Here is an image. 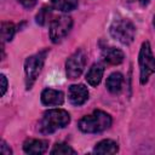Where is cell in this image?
Returning <instances> with one entry per match:
<instances>
[{"mask_svg":"<svg viewBox=\"0 0 155 155\" xmlns=\"http://www.w3.org/2000/svg\"><path fill=\"white\" fill-rule=\"evenodd\" d=\"M50 16H51V8L50 7H42L39 11V13L36 15V23L40 25H45Z\"/></svg>","mask_w":155,"mask_h":155,"instance_id":"ac0fdd59","label":"cell"},{"mask_svg":"<svg viewBox=\"0 0 155 155\" xmlns=\"http://www.w3.org/2000/svg\"><path fill=\"white\" fill-rule=\"evenodd\" d=\"M0 154H2V155H11L12 154L11 148L6 144L5 140H1V143H0Z\"/></svg>","mask_w":155,"mask_h":155,"instance_id":"d6986e66","label":"cell"},{"mask_svg":"<svg viewBox=\"0 0 155 155\" xmlns=\"http://www.w3.org/2000/svg\"><path fill=\"white\" fill-rule=\"evenodd\" d=\"M41 103L47 107H57L62 105L64 102V93L58 90L53 88H45L41 92Z\"/></svg>","mask_w":155,"mask_h":155,"instance_id":"9c48e42d","label":"cell"},{"mask_svg":"<svg viewBox=\"0 0 155 155\" xmlns=\"http://www.w3.org/2000/svg\"><path fill=\"white\" fill-rule=\"evenodd\" d=\"M104 74V67L101 63H94L91 65V68L87 70L86 73V81L91 85V86H97L99 85V82L102 81Z\"/></svg>","mask_w":155,"mask_h":155,"instance_id":"7c38bea8","label":"cell"},{"mask_svg":"<svg viewBox=\"0 0 155 155\" xmlns=\"http://www.w3.org/2000/svg\"><path fill=\"white\" fill-rule=\"evenodd\" d=\"M119 151V145L111 139H103L98 142L93 149L96 154H116Z\"/></svg>","mask_w":155,"mask_h":155,"instance_id":"5bb4252c","label":"cell"},{"mask_svg":"<svg viewBox=\"0 0 155 155\" xmlns=\"http://www.w3.org/2000/svg\"><path fill=\"white\" fill-rule=\"evenodd\" d=\"M138 64H139V81L142 85H144L148 82L150 75L155 73V57L153 54L149 41H144L140 46Z\"/></svg>","mask_w":155,"mask_h":155,"instance_id":"277c9868","label":"cell"},{"mask_svg":"<svg viewBox=\"0 0 155 155\" xmlns=\"http://www.w3.org/2000/svg\"><path fill=\"white\" fill-rule=\"evenodd\" d=\"M73 27V18L67 15L56 17L50 24V39L53 44L61 42L70 31Z\"/></svg>","mask_w":155,"mask_h":155,"instance_id":"8992f818","label":"cell"},{"mask_svg":"<svg viewBox=\"0 0 155 155\" xmlns=\"http://www.w3.org/2000/svg\"><path fill=\"white\" fill-rule=\"evenodd\" d=\"M122 84H124V76L119 71H115V73H111L108 79H107V82H105V86H107V90L110 92V93H119L121 90H122Z\"/></svg>","mask_w":155,"mask_h":155,"instance_id":"4fadbf2b","label":"cell"},{"mask_svg":"<svg viewBox=\"0 0 155 155\" xmlns=\"http://www.w3.org/2000/svg\"><path fill=\"white\" fill-rule=\"evenodd\" d=\"M52 7L61 12H70L78 7L79 0H51Z\"/></svg>","mask_w":155,"mask_h":155,"instance_id":"9a60e30c","label":"cell"},{"mask_svg":"<svg viewBox=\"0 0 155 155\" xmlns=\"http://www.w3.org/2000/svg\"><path fill=\"white\" fill-rule=\"evenodd\" d=\"M110 35L122 45H130L136 36V27L128 19H116L110 25Z\"/></svg>","mask_w":155,"mask_h":155,"instance_id":"5b68a950","label":"cell"},{"mask_svg":"<svg viewBox=\"0 0 155 155\" xmlns=\"http://www.w3.org/2000/svg\"><path fill=\"white\" fill-rule=\"evenodd\" d=\"M51 154H58V155H68V154H76V151L65 143H57L53 145V148L50 151Z\"/></svg>","mask_w":155,"mask_h":155,"instance_id":"e0dca14e","label":"cell"},{"mask_svg":"<svg viewBox=\"0 0 155 155\" xmlns=\"http://www.w3.org/2000/svg\"><path fill=\"white\" fill-rule=\"evenodd\" d=\"M102 57L104 59V62H107L108 64H111V65H117L120 63L124 62V58H125V54L124 52L120 50V48H116V47H105L103 48L102 51Z\"/></svg>","mask_w":155,"mask_h":155,"instance_id":"8fae6325","label":"cell"},{"mask_svg":"<svg viewBox=\"0 0 155 155\" xmlns=\"http://www.w3.org/2000/svg\"><path fill=\"white\" fill-rule=\"evenodd\" d=\"M86 64V53L82 50L75 51L65 61V74L68 79H78L84 71Z\"/></svg>","mask_w":155,"mask_h":155,"instance_id":"52a82bcc","label":"cell"},{"mask_svg":"<svg viewBox=\"0 0 155 155\" xmlns=\"http://www.w3.org/2000/svg\"><path fill=\"white\" fill-rule=\"evenodd\" d=\"M23 7H25V8H31V7H34L35 5H36V2H38V0H17Z\"/></svg>","mask_w":155,"mask_h":155,"instance_id":"ffe728a7","label":"cell"},{"mask_svg":"<svg viewBox=\"0 0 155 155\" xmlns=\"http://www.w3.org/2000/svg\"><path fill=\"white\" fill-rule=\"evenodd\" d=\"M15 33H16V27L13 25V23L4 22L1 24V39H2V41H11Z\"/></svg>","mask_w":155,"mask_h":155,"instance_id":"2e32d148","label":"cell"},{"mask_svg":"<svg viewBox=\"0 0 155 155\" xmlns=\"http://www.w3.org/2000/svg\"><path fill=\"white\" fill-rule=\"evenodd\" d=\"M138 1H139V4H140L142 6H147L151 0H138Z\"/></svg>","mask_w":155,"mask_h":155,"instance_id":"7402d4cb","label":"cell"},{"mask_svg":"<svg viewBox=\"0 0 155 155\" xmlns=\"http://www.w3.org/2000/svg\"><path fill=\"white\" fill-rule=\"evenodd\" d=\"M153 24H154V27H155V16H154V19H153Z\"/></svg>","mask_w":155,"mask_h":155,"instance_id":"603a6c76","label":"cell"},{"mask_svg":"<svg viewBox=\"0 0 155 155\" xmlns=\"http://www.w3.org/2000/svg\"><path fill=\"white\" fill-rule=\"evenodd\" d=\"M0 80H1V96H4L6 93V90H7V79L4 74H1Z\"/></svg>","mask_w":155,"mask_h":155,"instance_id":"44dd1931","label":"cell"},{"mask_svg":"<svg viewBox=\"0 0 155 155\" xmlns=\"http://www.w3.org/2000/svg\"><path fill=\"white\" fill-rule=\"evenodd\" d=\"M48 50H42L25 59L24 63V73H25V87L27 90H30L34 82L36 81L38 76L40 75L44 63L46 61Z\"/></svg>","mask_w":155,"mask_h":155,"instance_id":"3957f363","label":"cell"},{"mask_svg":"<svg viewBox=\"0 0 155 155\" xmlns=\"http://www.w3.org/2000/svg\"><path fill=\"white\" fill-rule=\"evenodd\" d=\"M48 148V142L44 139H28L23 143V150L27 154L41 155Z\"/></svg>","mask_w":155,"mask_h":155,"instance_id":"30bf717a","label":"cell"},{"mask_svg":"<svg viewBox=\"0 0 155 155\" xmlns=\"http://www.w3.org/2000/svg\"><path fill=\"white\" fill-rule=\"evenodd\" d=\"M70 122V115L64 109H48L44 113L39 128L44 134H51L57 130L64 128Z\"/></svg>","mask_w":155,"mask_h":155,"instance_id":"7a4b0ae2","label":"cell"},{"mask_svg":"<svg viewBox=\"0 0 155 155\" xmlns=\"http://www.w3.org/2000/svg\"><path fill=\"white\" fill-rule=\"evenodd\" d=\"M111 116L103 110H93L92 114L85 115L79 120L78 127L84 133H99L111 126Z\"/></svg>","mask_w":155,"mask_h":155,"instance_id":"6da1fadb","label":"cell"},{"mask_svg":"<svg viewBox=\"0 0 155 155\" xmlns=\"http://www.w3.org/2000/svg\"><path fill=\"white\" fill-rule=\"evenodd\" d=\"M68 98H69V102L73 105L80 107V105H82V104H85L87 102V99H88V91L81 84L71 85L69 87V90H68Z\"/></svg>","mask_w":155,"mask_h":155,"instance_id":"ba28073f","label":"cell"}]
</instances>
